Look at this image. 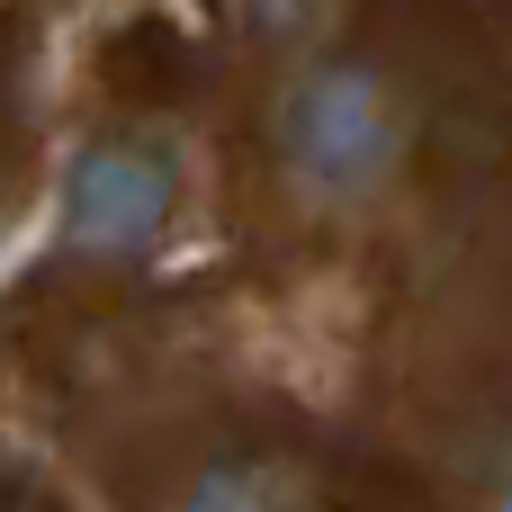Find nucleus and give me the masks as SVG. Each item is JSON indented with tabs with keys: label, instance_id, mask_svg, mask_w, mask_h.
<instances>
[{
	"label": "nucleus",
	"instance_id": "1",
	"mask_svg": "<svg viewBox=\"0 0 512 512\" xmlns=\"http://www.w3.org/2000/svg\"><path fill=\"white\" fill-rule=\"evenodd\" d=\"M279 162L306 198L324 207H351V198H378L405 162V108L396 90L369 72V63H324L288 90L279 108Z\"/></svg>",
	"mask_w": 512,
	"mask_h": 512
},
{
	"label": "nucleus",
	"instance_id": "2",
	"mask_svg": "<svg viewBox=\"0 0 512 512\" xmlns=\"http://www.w3.org/2000/svg\"><path fill=\"white\" fill-rule=\"evenodd\" d=\"M180 162L153 135H108L63 171V243L90 261H144L171 234Z\"/></svg>",
	"mask_w": 512,
	"mask_h": 512
},
{
	"label": "nucleus",
	"instance_id": "3",
	"mask_svg": "<svg viewBox=\"0 0 512 512\" xmlns=\"http://www.w3.org/2000/svg\"><path fill=\"white\" fill-rule=\"evenodd\" d=\"M306 468L297 459H207L180 495H171V512H306Z\"/></svg>",
	"mask_w": 512,
	"mask_h": 512
},
{
	"label": "nucleus",
	"instance_id": "4",
	"mask_svg": "<svg viewBox=\"0 0 512 512\" xmlns=\"http://www.w3.org/2000/svg\"><path fill=\"white\" fill-rule=\"evenodd\" d=\"M477 512H512V441L486 459V477H477Z\"/></svg>",
	"mask_w": 512,
	"mask_h": 512
},
{
	"label": "nucleus",
	"instance_id": "5",
	"mask_svg": "<svg viewBox=\"0 0 512 512\" xmlns=\"http://www.w3.org/2000/svg\"><path fill=\"white\" fill-rule=\"evenodd\" d=\"M306 9H324V0H261V18H270V27H297Z\"/></svg>",
	"mask_w": 512,
	"mask_h": 512
}]
</instances>
